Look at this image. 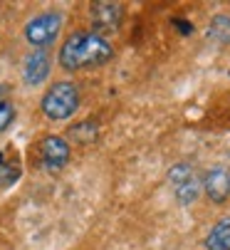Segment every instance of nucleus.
<instances>
[{
  "label": "nucleus",
  "mask_w": 230,
  "mask_h": 250,
  "mask_svg": "<svg viewBox=\"0 0 230 250\" xmlns=\"http://www.w3.org/2000/svg\"><path fill=\"white\" fill-rule=\"evenodd\" d=\"M193 173H196V168L190 166V164H183V161H181V164H173V166L168 168V184L176 188L178 184L188 181V178L193 176Z\"/></svg>",
  "instance_id": "obj_12"
},
{
  "label": "nucleus",
  "mask_w": 230,
  "mask_h": 250,
  "mask_svg": "<svg viewBox=\"0 0 230 250\" xmlns=\"http://www.w3.org/2000/svg\"><path fill=\"white\" fill-rule=\"evenodd\" d=\"M69 136L74 141H82V144H87V141H94L97 139V124L94 122H82V124H74L69 129Z\"/></svg>",
  "instance_id": "obj_11"
},
{
  "label": "nucleus",
  "mask_w": 230,
  "mask_h": 250,
  "mask_svg": "<svg viewBox=\"0 0 230 250\" xmlns=\"http://www.w3.org/2000/svg\"><path fill=\"white\" fill-rule=\"evenodd\" d=\"M201 193H203V186H201V176L198 173H193L188 181H183V184H178L173 188V196H176V201L181 206H193Z\"/></svg>",
  "instance_id": "obj_9"
},
{
  "label": "nucleus",
  "mask_w": 230,
  "mask_h": 250,
  "mask_svg": "<svg viewBox=\"0 0 230 250\" xmlns=\"http://www.w3.org/2000/svg\"><path fill=\"white\" fill-rule=\"evenodd\" d=\"M89 22L97 35H114L124 22V5L122 3H92L89 5Z\"/></svg>",
  "instance_id": "obj_4"
},
{
  "label": "nucleus",
  "mask_w": 230,
  "mask_h": 250,
  "mask_svg": "<svg viewBox=\"0 0 230 250\" xmlns=\"http://www.w3.org/2000/svg\"><path fill=\"white\" fill-rule=\"evenodd\" d=\"M13 119H15V106L8 99H3L0 102V131H5L13 124Z\"/></svg>",
  "instance_id": "obj_13"
},
{
  "label": "nucleus",
  "mask_w": 230,
  "mask_h": 250,
  "mask_svg": "<svg viewBox=\"0 0 230 250\" xmlns=\"http://www.w3.org/2000/svg\"><path fill=\"white\" fill-rule=\"evenodd\" d=\"M40 109L52 122H64L80 109V89L74 82H55L40 99Z\"/></svg>",
  "instance_id": "obj_2"
},
{
  "label": "nucleus",
  "mask_w": 230,
  "mask_h": 250,
  "mask_svg": "<svg viewBox=\"0 0 230 250\" xmlns=\"http://www.w3.org/2000/svg\"><path fill=\"white\" fill-rule=\"evenodd\" d=\"M62 22H64L62 20V13H57V10L35 15L25 25V40L35 50H47V45H52L57 40V35L62 30Z\"/></svg>",
  "instance_id": "obj_3"
},
{
  "label": "nucleus",
  "mask_w": 230,
  "mask_h": 250,
  "mask_svg": "<svg viewBox=\"0 0 230 250\" xmlns=\"http://www.w3.org/2000/svg\"><path fill=\"white\" fill-rule=\"evenodd\" d=\"M40 159L45 168L57 171L69 161V144L62 136H45L40 141Z\"/></svg>",
  "instance_id": "obj_7"
},
{
  "label": "nucleus",
  "mask_w": 230,
  "mask_h": 250,
  "mask_svg": "<svg viewBox=\"0 0 230 250\" xmlns=\"http://www.w3.org/2000/svg\"><path fill=\"white\" fill-rule=\"evenodd\" d=\"M114 57V47L106 38L97 32H72L64 40V45L60 47V67L64 72H80V69H92V67H102Z\"/></svg>",
  "instance_id": "obj_1"
},
{
  "label": "nucleus",
  "mask_w": 230,
  "mask_h": 250,
  "mask_svg": "<svg viewBox=\"0 0 230 250\" xmlns=\"http://www.w3.org/2000/svg\"><path fill=\"white\" fill-rule=\"evenodd\" d=\"M203 193L210 198V203H225L230 198V171L225 166H213L201 176Z\"/></svg>",
  "instance_id": "obj_5"
},
{
  "label": "nucleus",
  "mask_w": 230,
  "mask_h": 250,
  "mask_svg": "<svg viewBox=\"0 0 230 250\" xmlns=\"http://www.w3.org/2000/svg\"><path fill=\"white\" fill-rule=\"evenodd\" d=\"M206 35L218 45H230V15L228 13L213 15L208 27H206Z\"/></svg>",
  "instance_id": "obj_10"
},
{
  "label": "nucleus",
  "mask_w": 230,
  "mask_h": 250,
  "mask_svg": "<svg viewBox=\"0 0 230 250\" xmlns=\"http://www.w3.org/2000/svg\"><path fill=\"white\" fill-rule=\"evenodd\" d=\"M206 250H230V216H223L206 235Z\"/></svg>",
  "instance_id": "obj_8"
},
{
  "label": "nucleus",
  "mask_w": 230,
  "mask_h": 250,
  "mask_svg": "<svg viewBox=\"0 0 230 250\" xmlns=\"http://www.w3.org/2000/svg\"><path fill=\"white\" fill-rule=\"evenodd\" d=\"M50 52L47 50H32L22 62V80L27 87H40L50 77Z\"/></svg>",
  "instance_id": "obj_6"
},
{
  "label": "nucleus",
  "mask_w": 230,
  "mask_h": 250,
  "mask_svg": "<svg viewBox=\"0 0 230 250\" xmlns=\"http://www.w3.org/2000/svg\"><path fill=\"white\" fill-rule=\"evenodd\" d=\"M5 94H8V87H5V84H0V102L5 99Z\"/></svg>",
  "instance_id": "obj_14"
},
{
  "label": "nucleus",
  "mask_w": 230,
  "mask_h": 250,
  "mask_svg": "<svg viewBox=\"0 0 230 250\" xmlns=\"http://www.w3.org/2000/svg\"><path fill=\"white\" fill-rule=\"evenodd\" d=\"M0 166H3V151H0Z\"/></svg>",
  "instance_id": "obj_15"
}]
</instances>
